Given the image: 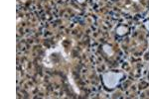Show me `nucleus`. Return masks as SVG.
Listing matches in <instances>:
<instances>
[{
	"mask_svg": "<svg viewBox=\"0 0 149 99\" xmlns=\"http://www.w3.org/2000/svg\"><path fill=\"white\" fill-rule=\"evenodd\" d=\"M78 2H80V3H83V2H85V0H77Z\"/></svg>",
	"mask_w": 149,
	"mask_h": 99,
	"instance_id": "6",
	"label": "nucleus"
},
{
	"mask_svg": "<svg viewBox=\"0 0 149 99\" xmlns=\"http://www.w3.org/2000/svg\"><path fill=\"white\" fill-rule=\"evenodd\" d=\"M127 32V28L126 27H124V26H120V27H118L117 28V30H116V33L118 34V35H124Z\"/></svg>",
	"mask_w": 149,
	"mask_h": 99,
	"instance_id": "4",
	"label": "nucleus"
},
{
	"mask_svg": "<svg viewBox=\"0 0 149 99\" xmlns=\"http://www.w3.org/2000/svg\"><path fill=\"white\" fill-rule=\"evenodd\" d=\"M122 76H123V74H122L121 72L109 71L102 75V80H103L104 85L107 86V88L112 89V88L116 87L117 84L119 83L120 79L122 78Z\"/></svg>",
	"mask_w": 149,
	"mask_h": 99,
	"instance_id": "1",
	"label": "nucleus"
},
{
	"mask_svg": "<svg viewBox=\"0 0 149 99\" xmlns=\"http://www.w3.org/2000/svg\"><path fill=\"white\" fill-rule=\"evenodd\" d=\"M69 82L71 83V85H72V86H73V89L74 90V92L78 93V94H80V90H79V88H77V85L74 84V80H73V78H72V76H70V74H69Z\"/></svg>",
	"mask_w": 149,
	"mask_h": 99,
	"instance_id": "3",
	"label": "nucleus"
},
{
	"mask_svg": "<svg viewBox=\"0 0 149 99\" xmlns=\"http://www.w3.org/2000/svg\"><path fill=\"white\" fill-rule=\"evenodd\" d=\"M144 26H145V28L149 31V21H146V22L144 23Z\"/></svg>",
	"mask_w": 149,
	"mask_h": 99,
	"instance_id": "5",
	"label": "nucleus"
},
{
	"mask_svg": "<svg viewBox=\"0 0 149 99\" xmlns=\"http://www.w3.org/2000/svg\"><path fill=\"white\" fill-rule=\"evenodd\" d=\"M132 1H134V2H138L139 0H132Z\"/></svg>",
	"mask_w": 149,
	"mask_h": 99,
	"instance_id": "7",
	"label": "nucleus"
},
{
	"mask_svg": "<svg viewBox=\"0 0 149 99\" xmlns=\"http://www.w3.org/2000/svg\"><path fill=\"white\" fill-rule=\"evenodd\" d=\"M102 50H103V52H104L105 54L109 55V57H111V55H113V50H112V48L110 47V46H109V45H103Z\"/></svg>",
	"mask_w": 149,
	"mask_h": 99,
	"instance_id": "2",
	"label": "nucleus"
}]
</instances>
